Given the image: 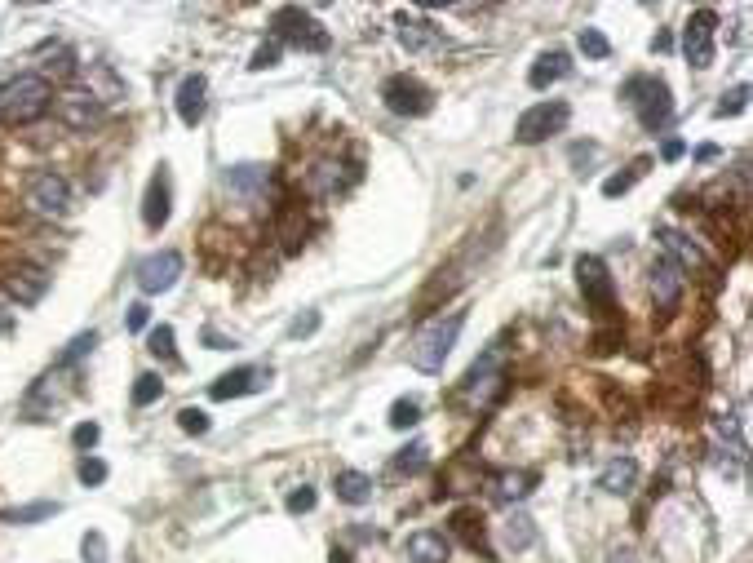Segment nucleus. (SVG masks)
<instances>
[{
  "label": "nucleus",
  "mask_w": 753,
  "mask_h": 563,
  "mask_svg": "<svg viewBox=\"0 0 753 563\" xmlns=\"http://www.w3.org/2000/svg\"><path fill=\"white\" fill-rule=\"evenodd\" d=\"M85 89L89 94H94L102 107H107V102H116L120 94H125V85H120L116 76H111V67H102V63H89L85 67Z\"/></svg>",
  "instance_id": "obj_26"
},
{
  "label": "nucleus",
  "mask_w": 753,
  "mask_h": 563,
  "mask_svg": "<svg viewBox=\"0 0 753 563\" xmlns=\"http://www.w3.org/2000/svg\"><path fill=\"white\" fill-rule=\"evenodd\" d=\"M660 156H665V160H678V156H683V142H678V138H669L665 147H660Z\"/></svg>",
  "instance_id": "obj_48"
},
{
  "label": "nucleus",
  "mask_w": 753,
  "mask_h": 563,
  "mask_svg": "<svg viewBox=\"0 0 753 563\" xmlns=\"http://www.w3.org/2000/svg\"><path fill=\"white\" fill-rule=\"evenodd\" d=\"M147 324H151V306H147V302H133L129 315H125V329H129V333H142Z\"/></svg>",
  "instance_id": "obj_46"
},
{
  "label": "nucleus",
  "mask_w": 753,
  "mask_h": 563,
  "mask_svg": "<svg viewBox=\"0 0 753 563\" xmlns=\"http://www.w3.org/2000/svg\"><path fill=\"white\" fill-rule=\"evenodd\" d=\"M178 275H182V253L160 249L138 262V289L147 293V298H156V293H169L173 284H178Z\"/></svg>",
  "instance_id": "obj_12"
},
{
  "label": "nucleus",
  "mask_w": 753,
  "mask_h": 563,
  "mask_svg": "<svg viewBox=\"0 0 753 563\" xmlns=\"http://www.w3.org/2000/svg\"><path fill=\"white\" fill-rule=\"evenodd\" d=\"M76 475H80V484H89V488H94V484H102V479H107V462H98V457H80V462H76Z\"/></svg>",
  "instance_id": "obj_37"
},
{
  "label": "nucleus",
  "mask_w": 753,
  "mask_h": 563,
  "mask_svg": "<svg viewBox=\"0 0 753 563\" xmlns=\"http://www.w3.org/2000/svg\"><path fill=\"white\" fill-rule=\"evenodd\" d=\"M80 555H85V563H107V541H102V532H85V537H80Z\"/></svg>",
  "instance_id": "obj_41"
},
{
  "label": "nucleus",
  "mask_w": 753,
  "mask_h": 563,
  "mask_svg": "<svg viewBox=\"0 0 753 563\" xmlns=\"http://www.w3.org/2000/svg\"><path fill=\"white\" fill-rule=\"evenodd\" d=\"M417 422H421L417 399H395V404H390V426H395V431H408V426H417Z\"/></svg>",
  "instance_id": "obj_31"
},
{
  "label": "nucleus",
  "mask_w": 753,
  "mask_h": 563,
  "mask_svg": "<svg viewBox=\"0 0 753 563\" xmlns=\"http://www.w3.org/2000/svg\"><path fill=\"white\" fill-rule=\"evenodd\" d=\"M536 488V470H497L492 475V497L497 501H523Z\"/></svg>",
  "instance_id": "obj_23"
},
{
  "label": "nucleus",
  "mask_w": 753,
  "mask_h": 563,
  "mask_svg": "<svg viewBox=\"0 0 753 563\" xmlns=\"http://www.w3.org/2000/svg\"><path fill=\"white\" fill-rule=\"evenodd\" d=\"M49 284H54V275H49L45 266H32V262H18V266H9V271L0 275V293H5L14 306L45 302Z\"/></svg>",
  "instance_id": "obj_10"
},
{
  "label": "nucleus",
  "mask_w": 753,
  "mask_h": 563,
  "mask_svg": "<svg viewBox=\"0 0 753 563\" xmlns=\"http://www.w3.org/2000/svg\"><path fill=\"white\" fill-rule=\"evenodd\" d=\"M643 173H647V160H634V165H629V173H616V178H607V182H603V196H607V200L625 196V191L634 187V182L643 178Z\"/></svg>",
  "instance_id": "obj_30"
},
{
  "label": "nucleus",
  "mask_w": 753,
  "mask_h": 563,
  "mask_svg": "<svg viewBox=\"0 0 753 563\" xmlns=\"http://www.w3.org/2000/svg\"><path fill=\"white\" fill-rule=\"evenodd\" d=\"M660 244H665V258L678 266V271H696V275H705V271H714V262L705 258V249H700L691 235L683 231H674V227H660Z\"/></svg>",
  "instance_id": "obj_14"
},
{
  "label": "nucleus",
  "mask_w": 753,
  "mask_h": 563,
  "mask_svg": "<svg viewBox=\"0 0 753 563\" xmlns=\"http://www.w3.org/2000/svg\"><path fill=\"white\" fill-rule=\"evenodd\" d=\"M333 488L346 506H368V501H373V479H368L364 470H337Z\"/></svg>",
  "instance_id": "obj_25"
},
{
  "label": "nucleus",
  "mask_w": 753,
  "mask_h": 563,
  "mask_svg": "<svg viewBox=\"0 0 753 563\" xmlns=\"http://www.w3.org/2000/svg\"><path fill=\"white\" fill-rule=\"evenodd\" d=\"M160 391H164V382H160V377H156V373H142L138 382H133V408H147V404H156Z\"/></svg>",
  "instance_id": "obj_32"
},
{
  "label": "nucleus",
  "mask_w": 753,
  "mask_h": 563,
  "mask_svg": "<svg viewBox=\"0 0 753 563\" xmlns=\"http://www.w3.org/2000/svg\"><path fill=\"white\" fill-rule=\"evenodd\" d=\"M395 27H399V45H404L408 54H421V49L439 45V27L417 14H395Z\"/></svg>",
  "instance_id": "obj_21"
},
{
  "label": "nucleus",
  "mask_w": 753,
  "mask_h": 563,
  "mask_svg": "<svg viewBox=\"0 0 753 563\" xmlns=\"http://www.w3.org/2000/svg\"><path fill=\"white\" fill-rule=\"evenodd\" d=\"M567 71H572V58H567L563 49H550V54H541V58L532 63L528 85H532V89H550V85H559Z\"/></svg>",
  "instance_id": "obj_22"
},
{
  "label": "nucleus",
  "mask_w": 753,
  "mask_h": 563,
  "mask_svg": "<svg viewBox=\"0 0 753 563\" xmlns=\"http://www.w3.org/2000/svg\"><path fill=\"white\" fill-rule=\"evenodd\" d=\"M328 563H355V559H350V550H333V559Z\"/></svg>",
  "instance_id": "obj_49"
},
{
  "label": "nucleus",
  "mask_w": 753,
  "mask_h": 563,
  "mask_svg": "<svg viewBox=\"0 0 753 563\" xmlns=\"http://www.w3.org/2000/svg\"><path fill=\"white\" fill-rule=\"evenodd\" d=\"M634 484H638V462H634V457H616V462L598 475V488H603V493H612V497H625Z\"/></svg>",
  "instance_id": "obj_24"
},
{
  "label": "nucleus",
  "mask_w": 753,
  "mask_h": 563,
  "mask_svg": "<svg viewBox=\"0 0 753 563\" xmlns=\"http://www.w3.org/2000/svg\"><path fill=\"white\" fill-rule=\"evenodd\" d=\"M714 36H718V14L714 9H696L683 27V54H687L691 67L705 71L709 63H714Z\"/></svg>",
  "instance_id": "obj_11"
},
{
  "label": "nucleus",
  "mask_w": 753,
  "mask_h": 563,
  "mask_svg": "<svg viewBox=\"0 0 753 563\" xmlns=\"http://www.w3.org/2000/svg\"><path fill=\"white\" fill-rule=\"evenodd\" d=\"M271 386V368H257V364H244V368H231L222 373L218 382L209 386L213 399H240V395H257Z\"/></svg>",
  "instance_id": "obj_15"
},
{
  "label": "nucleus",
  "mask_w": 753,
  "mask_h": 563,
  "mask_svg": "<svg viewBox=\"0 0 753 563\" xmlns=\"http://www.w3.org/2000/svg\"><path fill=\"white\" fill-rule=\"evenodd\" d=\"M319 329V311H306V315H297L293 324H288V337H311Z\"/></svg>",
  "instance_id": "obj_47"
},
{
  "label": "nucleus",
  "mask_w": 753,
  "mask_h": 563,
  "mask_svg": "<svg viewBox=\"0 0 753 563\" xmlns=\"http://www.w3.org/2000/svg\"><path fill=\"white\" fill-rule=\"evenodd\" d=\"M147 351L156 355V360H164V364H173V329L169 324H160V329H151V337H147Z\"/></svg>",
  "instance_id": "obj_33"
},
{
  "label": "nucleus",
  "mask_w": 753,
  "mask_h": 563,
  "mask_svg": "<svg viewBox=\"0 0 753 563\" xmlns=\"http://www.w3.org/2000/svg\"><path fill=\"white\" fill-rule=\"evenodd\" d=\"M54 116H58V125L71 129V133H89V129L102 125L107 107H102L89 89H63V94L54 98Z\"/></svg>",
  "instance_id": "obj_9"
},
{
  "label": "nucleus",
  "mask_w": 753,
  "mask_h": 563,
  "mask_svg": "<svg viewBox=\"0 0 753 563\" xmlns=\"http://www.w3.org/2000/svg\"><path fill=\"white\" fill-rule=\"evenodd\" d=\"M505 382H510V377H505V351L492 346V351H483L479 360H474L466 382H461V395H466V404H474V408H492L505 395Z\"/></svg>",
  "instance_id": "obj_4"
},
{
  "label": "nucleus",
  "mask_w": 753,
  "mask_h": 563,
  "mask_svg": "<svg viewBox=\"0 0 753 563\" xmlns=\"http://www.w3.org/2000/svg\"><path fill=\"white\" fill-rule=\"evenodd\" d=\"M222 182H226V191H231L235 200L253 209V204L266 196V187H271V169L266 165H235V169H226Z\"/></svg>",
  "instance_id": "obj_17"
},
{
  "label": "nucleus",
  "mask_w": 753,
  "mask_h": 563,
  "mask_svg": "<svg viewBox=\"0 0 753 563\" xmlns=\"http://www.w3.org/2000/svg\"><path fill=\"white\" fill-rule=\"evenodd\" d=\"M49 515H58V501H36V506H23V510H14V524H36V519H49Z\"/></svg>",
  "instance_id": "obj_38"
},
{
  "label": "nucleus",
  "mask_w": 753,
  "mask_h": 563,
  "mask_svg": "<svg viewBox=\"0 0 753 563\" xmlns=\"http://www.w3.org/2000/svg\"><path fill=\"white\" fill-rule=\"evenodd\" d=\"M461 324H466L461 311H452L448 320H443V315L426 320L408 342V364L417 368V373H443V364H448L452 346H457V337H461Z\"/></svg>",
  "instance_id": "obj_2"
},
{
  "label": "nucleus",
  "mask_w": 753,
  "mask_h": 563,
  "mask_svg": "<svg viewBox=\"0 0 753 563\" xmlns=\"http://www.w3.org/2000/svg\"><path fill=\"white\" fill-rule=\"evenodd\" d=\"M576 284H581L585 302H590L594 311H612L616 306V284H612V275H607L603 258H576Z\"/></svg>",
  "instance_id": "obj_13"
},
{
  "label": "nucleus",
  "mask_w": 753,
  "mask_h": 563,
  "mask_svg": "<svg viewBox=\"0 0 753 563\" xmlns=\"http://www.w3.org/2000/svg\"><path fill=\"white\" fill-rule=\"evenodd\" d=\"M0 329H5V320H0Z\"/></svg>",
  "instance_id": "obj_50"
},
{
  "label": "nucleus",
  "mask_w": 753,
  "mask_h": 563,
  "mask_svg": "<svg viewBox=\"0 0 753 563\" xmlns=\"http://www.w3.org/2000/svg\"><path fill=\"white\" fill-rule=\"evenodd\" d=\"M683 280L687 275L678 271L669 258H656L652 262V298H656V311H674L678 298H683Z\"/></svg>",
  "instance_id": "obj_18"
},
{
  "label": "nucleus",
  "mask_w": 753,
  "mask_h": 563,
  "mask_svg": "<svg viewBox=\"0 0 753 563\" xmlns=\"http://www.w3.org/2000/svg\"><path fill=\"white\" fill-rule=\"evenodd\" d=\"M280 49L284 45H275V40H266V45H257V54H253V71H266V67H275V63H280Z\"/></svg>",
  "instance_id": "obj_45"
},
{
  "label": "nucleus",
  "mask_w": 753,
  "mask_h": 563,
  "mask_svg": "<svg viewBox=\"0 0 753 563\" xmlns=\"http://www.w3.org/2000/svg\"><path fill=\"white\" fill-rule=\"evenodd\" d=\"M621 98L638 111V125L652 129V133H660V129L669 125V120H674V98H669V85H665V80H656V76H634V80H625Z\"/></svg>",
  "instance_id": "obj_3"
},
{
  "label": "nucleus",
  "mask_w": 753,
  "mask_h": 563,
  "mask_svg": "<svg viewBox=\"0 0 753 563\" xmlns=\"http://www.w3.org/2000/svg\"><path fill=\"white\" fill-rule=\"evenodd\" d=\"M173 213V178H169V165H160L147 182V196H142V222L151 231H160Z\"/></svg>",
  "instance_id": "obj_16"
},
{
  "label": "nucleus",
  "mask_w": 753,
  "mask_h": 563,
  "mask_svg": "<svg viewBox=\"0 0 753 563\" xmlns=\"http://www.w3.org/2000/svg\"><path fill=\"white\" fill-rule=\"evenodd\" d=\"M749 107V85H736L731 94H722V102L714 107V116H736V111Z\"/></svg>",
  "instance_id": "obj_36"
},
{
  "label": "nucleus",
  "mask_w": 753,
  "mask_h": 563,
  "mask_svg": "<svg viewBox=\"0 0 753 563\" xmlns=\"http://www.w3.org/2000/svg\"><path fill=\"white\" fill-rule=\"evenodd\" d=\"M576 45H581L585 58H607V54H612V45H607V36L598 32V27H585V32L576 36Z\"/></svg>",
  "instance_id": "obj_35"
},
{
  "label": "nucleus",
  "mask_w": 753,
  "mask_h": 563,
  "mask_svg": "<svg viewBox=\"0 0 753 563\" xmlns=\"http://www.w3.org/2000/svg\"><path fill=\"white\" fill-rule=\"evenodd\" d=\"M452 528L466 537L470 550H488V541H483V519H474L470 510H457V519H452Z\"/></svg>",
  "instance_id": "obj_29"
},
{
  "label": "nucleus",
  "mask_w": 753,
  "mask_h": 563,
  "mask_svg": "<svg viewBox=\"0 0 753 563\" xmlns=\"http://www.w3.org/2000/svg\"><path fill=\"white\" fill-rule=\"evenodd\" d=\"M426 453H430L426 444H412V448H404V453L395 457V470H408V475H417V470L426 466Z\"/></svg>",
  "instance_id": "obj_42"
},
{
  "label": "nucleus",
  "mask_w": 753,
  "mask_h": 563,
  "mask_svg": "<svg viewBox=\"0 0 753 563\" xmlns=\"http://www.w3.org/2000/svg\"><path fill=\"white\" fill-rule=\"evenodd\" d=\"M501 541H505V546H510V550H528L532 541H536V528H532V519H528V515H519V510H514V515H510V519H505V524H501Z\"/></svg>",
  "instance_id": "obj_27"
},
{
  "label": "nucleus",
  "mask_w": 753,
  "mask_h": 563,
  "mask_svg": "<svg viewBox=\"0 0 753 563\" xmlns=\"http://www.w3.org/2000/svg\"><path fill=\"white\" fill-rule=\"evenodd\" d=\"M204 111H209V80L195 71V76H187L178 85V120L187 129H195L204 120Z\"/></svg>",
  "instance_id": "obj_19"
},
{
  "label": "nucleus",
  "mask_w": 753,
  "mask_h": 563,
  "mask_svg": "<svg viewBox=\"0 0 753 563\" xmlns=\"http://www.w3.org/2000/svg\"><path fill=\"white\" fill-rule=\"evenodd\" d=\"M404 555H408L412 563H448V555H452V541L443 537V532L421 528V532H412V537L404 541Z\"/></svg>",
  "instance_id": "obj_20"
},
{
  "label": "nucleus",
  "mask_w": 753,
  "mask_h": 563,
  "mask_svg": "<svg viewBox=\"0 0 753 563\" xmlns=\"http://www.w3.org/2000/svg\"><path fill=\"white\" fill-rule=\"evenodd\" d=\"M567 120H572V107H567V102H559V98L536 102V107H528L519 120H514V142H523V147L545 142L550 133H563Z\"/></svg>",
  "instance_id": "obj_6"
},
{
  "label": "nucleus",
  "mask_w": 753,
  "mask_h": 563,
  "mask_svg": "<svg viewBox=\"0 0 753 563\" xmlns=\"http://www.w3.org/2000/svg\"><path fill=\"white\" fill-rule=\"evenodd\" d=\"M381 102H386V111L408 116V120L430 116V111H435V94H430L417 76H390L386 85H381Z\"/></svg>",
  "instance_id": "obj_8"
},
{
  "label": "nucleus",
  "mask_w": 753,
  "mask_h": 563,
  "mask_svg": "<svg viewBox=\"0 0 753 563\" xmlns=\"http://www.w3.org/2000/svg\"><path fill=\"white\" fill-rule=\"evenodd\" d=\"M98 439H102V431H98V422H80V426H76V431H71V444H76V448H80V453H89V448H94V444H98Z\"/></svg>",
  "instance_id": "obj_44"
},
{
  "label": "nucleus",
  "mask_w": 753,
  "mask_h": 563,
  "mask_svg": "<svg viewBox=\"0 0 753 563\" xmlns=\"http://www.w3.org/2000/svg\"><path fill=\"white\" fill-rule=\"evenodd\" d=\"M271 27H275V45H297V49H306V54L328 49V32L319 27V18L306 14V9H297V5L275 9Z\"/></svg>",
  "instance_id": "obj_5"
},
{
  "label": "nucleus",
  "mask_w": 753,
  "mask_h": 563,
  "mask_svg": "<svg viewBox=\"0 0 753 563\" xmlns=\"http://www.w3.org/2000/svg\"><path fill=\"white\" fill-rule=\"evenodd\" d=\"M94 346H98V333H80V337H76V342H71V346H67V351H63V355H58V364H76V360H80V355H89V351H94Z\"/></svg>",
  "instance_id": "obj_43"
},
{
  "label": "nucleus",
  "mask_w": 753,
  "mask_h": 563,
  "mask_svg": "<svg viewBox=\"0 0 753 563\" xmlns=\"http://www.w3.org/2000/svg\"><path fill=\"white\" fill-rule=\"evenodd\" d=\"M315 488H293V493H288V501H284V506H288V515H311V510H315Z\"/></svg>",
  "instance_id": "obj_40"
},
{
  "label": "nucleus",
  "mask_w": 753,
  "mask_h": 563,
  "mask_svg": "<svg viewBox=\"0 0 753 563\" xmlns=\"http://www.w3.org/2000/svg\"><path fill=\"white\" fill-rule=\"evenodd\" d=\"M54 107V89L40 71H18L9 85H0V120L5 125H36Z\"/></svg>",
  "instance_id": "obj_1"
},
{
  "label": "nucleus",
  "mask_w": 753,
  "mask_h": 563,
  "mask_svg": "<svg viewBox=\"0 0 753 563\" xmlns=\"http://www.w3.org/2000/svg\"><path fill=\"white\" fill-rule=\"evenodd\" d=\"M27 209L40 213V218H67L71 209V187L63 173L54 169H36L27 178Z\"/></svg>",
  "instance_id": "obj_7"
},
{
  "label": "nucleus",
  "mask_w": 753,
  "mask_h": 563,
  "mask_svg": "<svg viewBox=\"0 0 753 563\" xmlns=\"http://www.w3.org/2000/svg\"><path fill=\"white\" fill-rule=\"evenodd\" d=\"M342 165H333V160H324V165H315L311 169V182H306V187H311V196H337V191H342V173H337Z\"/></svg>",
  "instance_id": "obj_28"
},
{
  "label": "nucleus",
  "mask_w": 753,
  "mask_h": 563,
  "mask_svg": "<svg viewBox=\"0 0 753 563\" xmlns=\"http://www.w3.org/2000/svg\"><path fill=\"white\" fill-rule=\"evenodd\" d=\"M178 426L187 435H209V413H204V408H182L178 413Z\"/></svg>",
  "instance_id": "obj_39"
},
{
  "label": "nucleus",
  "mask_w": 753,
  "mask_h": 563,
  "mask_svg": "<svg viewBox=\"0 0 753 563\" xmlns=\"http://www.w3.org/2000/svg\"><path fill=\"white\" fill-rule=\"evenodd\" d=\"M714 431H718V439L731 448V453H736V457H745V439H740V431H736V417H731V413L714 417Z\"/></svg>",
  "instance_id": "obj_34"
}]
</instances>
